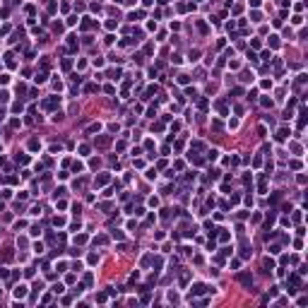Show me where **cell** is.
I'll use <instances>...</instances> for the list:
<instances>
[{
  "mask_svg": "<svg viewBox=\"0 0 308 308\" xmlns=\"http://www.w3.org/2000/svg\"><path fill=\"white\" fill-rule=\"evenodd\" d=\"M60 97H48V99H44L41 101V108H44V111H56V108H60Z\"/></svg>",
  "mask_w": 308,
  "mask_h": 308,
  "instance_id": "cell-1",
  "label": "cell"
},
{
  "mask_svg": "<svg viewBox=\"0 0 308 308\" xmlns=\"http://www.w3.org/2000/svg\"><path fill=\"white\" fill-rule=\"evenodd\" d=\"M111 145V135H99L97 140H94V147H99V149H104Z\"/></svg>",
  "mask_w": 308,
  "mask_h": 308,
  "instance_id": "cell-2",
  "label": "cell"
},
{
  "mask_svg": "<svg viewBox=\"0 0 308 308\" xmlns=\"http://www.w3.org/2000/svg\"><path fill=\"white\" fill-rule=\"evenodd\" d=\"M238 282H241L245 289H250V284H253V275H250V272H241V275H238Z\"/></svg>",
  "mask_w": 308,
  "mask_h": 308,
  "instance_id": "cell-3",
  "label": "cell"
},
{
  "mask_svg": "<svg viewBox=\"0 0 308 308\" xmlns=\"http://www.w3.org/2000/svg\"><path fill=\"white\" fill-rule=\"evenodd\" d=\"M275 140H277V142H286V140H289V130L282 128V130H279V133L275 135Z\"/></svg>",
  "mask_w": 308,
  "mask_h": 308,
  "instance_id": "cell-4",
  "label": "cell"
},
{
  "mask_svg": "<svg viewBox=\"0 0 308 308\" xmlns=\"http://www.w3.org/2000/svg\"><path fill=\"white\" fill-rule=\"evenodd\" d=\"M27 291H29V289H27L24 284H19V286H17V289L12 291V294H15V298H24V296H27Z\"/></svg>",
  "mask_w": 308,
  "mask_h": 308,
  "instance_id": "cell-5",
  "label": "cell"
},
{
  "mask_svg": "<svg viewBox=\"0 0 308 308\" xmlns=\"http://www.w3.org/2000/svg\"><path fill=\"white\" fill-rule=\"evenodd\" d=\"M34 80H36V84H46V80H48V72L41 70V72H36V77H34Z\"/></svg>",
  "mask_w": 308,
  "mask_h": 308,
  "instance_id": "cell-6",
  "label": "cell"
},
{
  "mask_svg": "<svg viewBox=\"0 0 308 308\" xmlns=\"http://www.w3.org/2000/svg\"><path fill=\"white\" fill-rule=\"evenodd\" d=\"M80 27H82V29H92V27H94V22H92V17H82V22H80Z\"/></svg>",
  "mask_w": 308,
  "mask_h": 308,
  "instance_id": "cell-7",
  "label": "cell"
},
{
  "mask_svg": "<svg viewBox=\"0 0 308 308\" xmlns=\"http://www.w3.org/2000/svg\"><path fill=\"white\" fill-rule=\"evenodd\" d=\"M104 183H108V173H99V176H97V181H94V186L99 188V186H104Z\"/></svg>",
  "mask_w": 308,
  "mask_h": 308,
  "instance_id": "cell-8",
  "label": "cell"
},
{
  "mask_svg": "<svg viewBox=\"0 0 308 308\" xmlns=\"http://www.w3.org/2000/svg\"><path fill=\"white\" fill-rule=\"evenodd\" d=\"M29 149H31V152H39V149H41V142H39V140H29Z\"/></svg>",
  "mask_w": 308,
  "mask_h": 308,
  "instance_id": "cell-9",
  "label": "cell"
},
{
  "mask_svg": "<svg viewBox=\"0 0 308 308\" xmlns=\"http://www.w3.org/2000/svg\"><path fill=\"white\" fill-rule=\"evenodd\" d=\"M272 270H275V260L265 258V272H272Z\"/></svg>",
  "mask_w": 308,
  "mask_h": 308,
  "instance_id": "cell-10",
  "label": "cell"
},
{
  "mask_svg": "<svg viewBox=\"0 0 308 308\" xmlns=\"http://www.w3.org/2000/svg\"><path fill=\"white\" fill-rule=\"evenodd\" d=\"M22 111H24L22 101H15V104H12V113H22Z\"/></svg>",
  "mask_w": 308,
  "mask_h": 308,
  "instance_id": "cell-11",
  "label": "cell"
},
{
  "mask_svg": "<svg viewBox=\"0 0 308 308\" xmlns=\"http://www.w3.org/2000/svg\"><path fill=\"white\" fill-rule=\"evenodd\" d=\"M53 226H65V217H53Z\"/></svg>",
  "mask_w": 308,
  "mask_h": 308,
  "instance_id": "cell-12",
  "label": "cell"
},
{
  "mask_svg": "<svg viewBox=\"0 0 308 308\" xmlns=\"http://www.w3.org/2000/svg\"><path fill=\"white\" fill-rule=\"evenodd\" d=\"M217 108H219V113L222 116H226L229 111H226V104H224V101H217Z\"/></svg>",
  "mask_w": 308,
  "mask_h": 308,
  "instance_id": "cell-13",
  "label": "cell"
},
{
  "mask_svg": "<svg viewBox=\"0 0 308 308\" xmlns=\"http://www.w3.org/2000/svg\"><path fill=\"white\" fill-rule=\"evenodd\" d=\"M260 104H262L265 108H272V104H275V101H272V99H267V97H262V99H260Z\"/></svg>",
  "mask_w": 308,
  "mask_h": 308,
  "instance_id": "cell-14",
  "label": "cell"
},
{
  "mask_svg": "<svg viewBox=\"0 0 308 308\" xmlns=\"http://www.w3.org/2000/svg\"><path fill=\"white\" fill-rule=\"evenodd\" d=\"M87 262H89V265H99V255H97V253H92V255L87 258Z\"/></svg>",
  "mask_w": 308,
  "mask_h": 308,
  "instance_id": "cell-15",
  "label": "cell"
},
{
  "mask_svg": "<svg viewBox=\"0 0 308 308\" xmlns=\"http://www.w3.org/2000/svg\"><path fill=\"white\" fill-rule=\"evenodd\" d=\"M75 243H77V245L87 243V236H84V234H77V236H75Z\"/></svg>",
  "mask_w": 308,
  "mask_h": 308,
  "instance_id": "cell-16",
  "label": "cell"
},
{
  "mask_svg": "<svg viewBox=\"0 0 308 308\" xmlns=\"http://www.w3.org/2000/svg\"><path fill=\"white\" fill-rule=\"evenodd\" d=\"M99 130H101V123H94V125L87 128V133H99Z\"/></svg>",
  "mask_w": 308,
  "mask_h": 308,
  "instance_id": "cell-17",
  "label": "cell"
},
{
  "mask_svg": "<svg viewBox=\"0 0 308 308\" xmlns=\"http://www.w3.org/2000/svg\"><path fill=\"white\" fill-rule=\"evenodd\" d=\"M217 156H219V152H217V149H209V152H207V159H209V161H214Z\"/></svg>",
  "mask_w": 308,
  "mask_h": 308,
  "instance_id": "cell-18",
  "label": "cell"
},
{
  "mask_svg": "<svg viewBox=\"0 0 308 308\" xmlns=\"http://www.w3.org/2000/svg\"><path fill=\"white\" fill-rule=\"evenodd\" d=\"M188 279H190V272H183V275H181V286H186Z\"/></svg>",
  "mask_w": 308,
  "mask_h": 308,
  "instance_id": "cell-19",
  "label": "cell"
},
{
  "mask_svg": "<svg viewBox=\"0 0 308 308\" xmlns=\"http://www.w3.org/2000/svg\"><path fill=\"white\" fill-rule=\"evenodd\" d=\"M205 289H207V286H205V284H195V286H193V294H202Z\"/></svg>",
  "mask_w": 308,
  "mask_h": 308,
  "instance_id": "cell-20",
  "label": "cell"
},
{
  "mask_svg": "<svg viewBox=\"0 0 308 308\" xmlns=\"http://www.w3.org/2000/svg\"><path fill=\"white\" fill-rule=\"evenodd\" d=\"M116 27H118V19H108L106 22V29H116Z\"/></svg>",
  "mask_w": 308,
  "mask_h": 308,
  "instance_id": "cell-21",
  "label": "cell"
},
{
  "mask_svg": "<svg viewBox=\"0 0 308 308\" xmlns=\"http://www.w3.org/2000/svg\"><path fill=\"white\" fill-rule=\"evenodd\" d=\"M258 193H260V195H265V193H267V186H265V181H260V186H258Z\"/></svg>",
  "mask_w": 308,
  "mask_h": 308,
  "instance_id": "cell-22",
  "label": "cell"
},
{
  "mask_svg": "<svg viewBox=\"0 0 308 308\" xmlns=\"http://www.w3.org/2000/svg\"><path fill=\"white\" fill-rule=\"evenodd\" d=\"M250 19H253V22H260V19H262V15L255 10V12H250Z\"/></svg>",
  "mask_w": 308,
  "mask_h": 308,
  "instance_id": "cell-23",
  "label": "cell"
},
{
  "mask_svg": "<svg viewBox=\"0 0 308 308\" xmlns=\"http://www.w3.org/2000/svg\"><path fill=\"white\" fill-rule=\"evenodd\" d=\"M97 89H99L97 84H87V87H84V94H92V92H97Z\"/></svg>",
  "mask_w": 308,
  "mask_h": 308,
  "instance_id": "cell-24",
  "label": "cell"
},
{
  "mask_svg": "<svg viewBox=\"0 0 308 308\" xmlns=\"http://www.w3.org/2000/svg\"><path fill=\"white\" fill-rule=\"evenodd\" d=\"M80 154H82V156L89 154V145H80Z\"/></svg>",
  "mask_w": 308,
  "mask_h": 308,
  "instance_id": "cell-25",
  "label": "cell"
},
{
  "mask_svg": "<svg viewBox=\"0 0 308 308\" xmlns=\"http://www.w3.org/2000/svg\"><path fill=\"white\" fill-rule=\"evenodd\" d=\"M108 77H111V80H118V77H120V70H108Z\"/></svg>",
  "mask_w": 308,
  "mask_h": 308,
  "instance_id": "cell-26",
  "label": "cell"
},
{
  "mask_svg": "<svg viewBox=\"0 0 308 308\" xmlns=\"http://www.w3.org/2000/svg\"><path fill=\"white\" fill-rule=\"evenodd\" d=\"M154 116H156V106H149L147 108V118H154Z\"/></svg>",
  "mask_w": 308,
  "mask_h": 308,
  "instance_id": "cell-27",
  "label": "cell"
},
{
  "mask_svg": "<svg viewBox=\"0 0 308 308\" xmlns=\"http://www.w3.org/2000/svg\"><path fill=\"white\" fill-rule=\"evenodd\" d=\"M82 169H84V166H82V161H75V164H72V171H75V173H80Z\"/></svg>",
  "mask_w": 308,
  "mask_h": 308,
  "instance_id": "cell-28",
  "label": "cell"
},
{
  "mask_svg": "<svg viewBox=\"0 0 308 308\" xmlns=\"http://www.w3.org/2000/svg\"><path fill=\"white\" fill-rule=\"evenodd\" d=\"M92 279H94V275H92V272H87V275H84V286H89Z\"/></svg>",
  "mask_w": 308,
  "mask_h": 308,
  "instance_id": "cell-29",
  "label": "cell"
},
{
  "mask_svg": "<svg viewBox=\"0 0 308 308\" xmlns=\"http://www.w3.org/2000/svg\"><path fill=\"white\" fill-rule=\"evenodd\" d=\"M111 236H113V238H123V236H125V234H123L120 229H113V231H111Z\"/></svg>",
  "mask_w": 308,
  "mask_h": 308,
  "instance_id": "cell-30",
  "label": "cell"
},
{
  "mask_svg": "<svg viewBox=\"0 0 308 308\" xmlns=\"http://www.w3.org/2000/svg\"><path fill=\"white\" fill-rule=\"evenodd\" d=\"M169 301H171V303H176V301H178V294H176V291H169Z\"/></svg>",
  "mask_w": 308,
  "mask_h": 308,
  "instance_id": "cell-31",
  "label": "cell"
},
{
  "mask_svg": "<svg viewBox=\"0 0 308 308\" xmlns=\"http://www.w3.org/2000/svg\"><path fill=\"white\" fill-rule=\"evenodd\" d=\"M70 67H72V60L65 58V60H63V70H70Z\"/></svg>",
  "mask_w": 308,
  "mask_h": 308,
  "instance_id": "cell-32",
  "label": "cell"
},
{
  "mask_svg": "<svg viewBox=\"0 0 308 308\" xmlns=\"http://www.w3.org/2000/svg\"><path fill=\"white\" fill-rule=\"evenodd\" d=\"M188 80H190L188 75H178V84H188Z\"/></svg>",
  "mask_w": 308,
  "mask_h": 308,
  "instance_id": "cell-33",
  "label": "cell"
},
{
  "mask_svg": "<svg viewBox=\"0 0 308 308\" xmlns=\"http://www.w3.org/2000/svg\"><path fill=\"white\" fill-rule=\"evenodd\" d=\"M197 106H200V108H202V111H205V108H207V106H209V101H207V99H200V101H197Z\"/></svg>",
  "mask_w": 308,
  "mask_h": 308,
  "instance_id": "cell-34",
  "label": "cell"
},
{
  "mask_svg": "<svg viewBox=\"0 0 308 308\" xmlns=\"http://www.w3.org/2000/svg\"><path fill=\"white\" fill-rule=\"evenodd\" d=\"M106 241H108V238H106V236H97V238H94V243H99V245H104Z\"/></svg>",
  "mask_w": 308,
  "mask_h": 308,
  "instance_id": "cell-35",
  "label": "cell"
},
{
  "mask_svg": "<svg viewBox=\"0 0 308 308\" xmlns=\"http://www.w3.org/2000/svg\"><path fill=\"white\" fill-rule=\"evenodd\" d=\"M0 101H10V92H5V89L0 92Z\"/></svg>",
  "mask_w": 308,
  "mask_h": 308,
  "instance_id": "cell-36",
  "label": "cell"
},
{
  "mask_svg": "<svg viewBox=\"0 0 308 308\" xmlns=\"http://www.w3.org/2000/svg\"><path fill=\"white\" fill-rule=\"evenodd\" d=\"M75 24H77V17L70 15V17H67V27H75Z\"/></svg>",
  "mask_w": 308,
  "mask_h": 308,
  "instance_id": "cell-37",
  "label": "cell"
},
{
  "mask_svg": "<svg viewBox=\"0 0 308 308\" xmlns=\"http://www.w3.org/2000/svg\"><path fill=\"white\" fill-rule=\"evenodd\" d=\"M152 130H156V133H161V130H164V123H152Z\"/></svg>",
  "mask_w": 308,
  "mask_h": 308,
  "instance_id": "cell-38",
  "label": "cell"
},
{
  "mask_svg": "<svg viewBox=\"0 0 308 308\" xmlns=\"http://www.w3.org/2000/svg\"><path fill=\"white\" fill-rule=\"evenodd\" d=\"M29 231H31V236H39V234H41V226H36V224H34Z\"/></svg>",
  "mask_w": 308,
  "mask_h": 308,
  "instance_id": "cell-39",
  "label": "cell"
},
{
  "mask_svg": "<svg viewBox=\"0 0 308 308\" xmlns=\"http://www.w3.org/2000/svg\"><path fill=\"white\" fill-rule=\"evenodd\" d=\"M56 10H58V3H48V15H53Z\"/></svg>",
  "mask_w": 308,
  "mask_h": 308,
  "instance_id": "cell-40",
  "label": "cell"
},
{
  "mask_svg": "<svg viewBox=\"0 0 308 308\" xmlns=\"http://www.w3.org/2000/svg\"><path fill=\"white\" fill-rule=\"evenodd\" d=\"M147 202H149V207H156V205H159V197H149Z\"/></svg>",
  "mask_w": 308,
  "mask_h": 308,
  "instance_id": "cell-41",
  "label": "cell"
},
{
  "mask_svg": "<svg viewBox=\"0 0 308 308\" xmlns=\"http://www.w3.org/2000/svg\"><path fill=\"white\" fill-rule=\"evenodd\" d=\"M145 176H147V178H149V181H152V178H156V171H154V169H149V171H147V173H145Z\"/></svg>",
  "mask_w": 308,
  "mask_h": 308,
  "instance_id": "cell-42",
  "label": "cell"
},
{
  "mask_svg": "<svg viewBox=\"0 0 308 308\" xmlns=\"http://www.w3.org/2000/svg\"><path fill=\"white\" fill-rule=\"evenodd\" d=\"M296 181H298V186H306V176H303V173H298Z\"/></svg>",
  "mask_w": 308,
  "mask_h": 308,
  "instance_id": "cell-43",
  "label": "cell"
},
{
  "mask_svg": "<svg viewBox=\"0 0 308 308\" xmlns=\"http://www.w3.org/2000/svg\"><path fill=\"white\" fill-rule=\"evenodd\" d=\"M34 253H44V243H34Z\"/></svg>",
  "mask_w": 308,
  "mask_h": 308,
  "instance_id": "cell-44",
  "label": "cell"
},
{
  "mask_svg": "<svg viewBox=\"0 0 308 308\" xmlns=\"http://www.w3.org/2000/svg\"><path fill=\"white\" fill-rule=\"evenodd\" d=\"M24 226H27V222H24V219H19V222L15 224V229H17V231H19V229H24Z\"/></svg>",
  "mask_w": 308,
  "mask_h": 308,
  "instance_id": "cell-45",
  "label": "cell"
},
{
  "mask_svg": "<svg viewBox=\"0 0 308 308\" xmlns=\"http://www.w3.org/2000/svg\"><path fill=\"white\" fill-rule=\"evenodd\" d=\"M279 250H282V248H279V245H277V243H275V245H270V253H272V255H277V253H279Z\"/></svg>",
  "mask_w": 308,
  "mask_h": 308,
  "instance_id": "cell-46",
  "label": "cell"
},
{
  "mask_svg": "<svg viewBox=\"0 0 308 308\" xmlns=\"http://www.w3.org/2000/svg\"><path fill=\"white\" fill-rule=\"evenodd\" d=\"M53 291H56V294H63L65 286H63V284H56V286H53Z\"/></svg>",
  "mask_w": 308,
  "mask_h": 308,
  "instance_id": "cell-47",
  "label": "cell"
},
{
  "mask_svg": "<svg viewBox=\"0 0 308 308\" xmlns=\"http://www.w3.org/2000/svg\"><path fill=\"white\" fill-rule=\"evenodd\" d=\"M152 94H156V84H154V87H149V89H147V99H152Z\"/></svg>",
  "mask_w": 308,
  "mask_h": 308,
  "instance_id": "cell-48",
  "label": "cell"
},
{
  "mask_svg": "<svg viewBox=\"0 0 308 308\" xmlns=\"http://www.w3.org/2000/svg\"><path fill=\"white\" fill-rule=\"evenodd\" d=\"M65 193H67V190H65V188H58V190H56V200H58V197H63Z\"/></svg>",
  "mask_w": 308,
  "mask_h": 308,
  "instance_id": "cell-49",
  "label": "cell"
},
{
  "mask_svg": "<svg viewBox=\"0 0 308 308\" xmlns=\"http://www.w3.org/2000/svg\"><path fill=\"white\" fill-rule=\"evenodd\" d=\"M10 82V75H0V84H7Z\"/></svg>",
  "mask_w": 308,
  "mask_h": 308,
  "instance_id": "cell-50",
  "label": "cell"
},
{
  "mask_svg": "<svg viewBox=\"0 0 308 308\" xmlns=\"http://www.w3.org/2000/svg\"><path fill=\"white\" fill-rule=\"evenodd\" d=\"M262 89H272V82L270 80H262Z\"/></svg>",
  "mask_w": 308,
  "mask_h": 308,
  "instance_id": "cell-51",
  "label": "cell"
},
{
  "mask_svg": "<svg viewBox=\"0 0 308 308\" xmlns=\"http://www.w3.org/2000/svg\"><path fill=\"white\" fill-rule=\"evenodd\" d=\"M72 82H75V84H80V82H82V75L75 72V75H72Z\"/></svg>",
  "mask_w": 308,
  "mask_h": 308,
  "instance_id": "cell-52",
  "label": "cell"
},
{
  "mask_svg": "<svg viewBox=\"0 0 308 308\" xmlns=\"http://www.w3.org/2000/svg\"><path fill=\"white\" fill-rule=\"evenodd\" d=\"M231 253H234V248H229V245H226V248H222V255H231Z\"/></svg>",
  "mask_w": 308,
  "mask_h": 308,
  "instance_id": "cell-53",
  "label": "cell"
},
{
  "mask_svg": "<svg viewBox=\"0 0 308 308\" xmlns=\"http://www.w3.org/2000/svg\"><path fill=\"white\" fill-rule=\"evenodd\" d=\"M241 80H243V82H248V80L253 82V75H248V72H243V75H241Z\"/></svg>",
  "mask_w": 308,
  "mask_h": 308,
  "instance_id": "cell-54",
  "label": "cell"
},
{
  "mask_svg": "<svg viewBox=\"0 0 308 308\" xmlns=\"http://www.w3.org/2000/svg\"><path fill=\"white\" fill-rule=\"evenodd\" d=\"M0 195H3V197H12V190H10V188H5V190H3Z\"/></svg>",
  "mask_w": 308,
  "mask_h": 308,
  "instance_id": "cell-55",
  "label": "cell"
},
{
  "mask_svg": "<svg viewBox=\"0 0 308 308\" xmlns=\"http://www.w3.org/2000/svg\"><path fill=\"white\" fill-rule=\"evenodd\" d=\"M270 44L272 46H279V36H270Z\"/></svg>",
  "mask_w": 308,
  "mask_h": 308,
  "instance_id": "cell-56",
  "label": "cell"
},
{
  "mask_svg": "<svg viewBox=\"0 0 308 308\" xmlns=\"http://www.w3.org/2000/svg\"><path fill=\"white\" fill-rule=\"evenodd\" d=\"M229 128H231V130H236V128H238V120H236V118H234V120H229Z\"/></svg>",
  "mask_w": 308,
  "mask_h": 308,
  "instance_id": "cell-57",
  "label": "cell"
},
{
  "mask_svg": "<svg viewBox=\"0 0 308 308\" xmlns=\"http://www.w3.org/2000/svg\"><path fill=\"white\" fill-rule=\"evenodd\" d=\"M0 277H3V279H7V270H5V267H0Z\"/></svg>",
  "mask_w": 308,
  "mask_h": 308,
  "instance_id": "cell-58",
  "label": "cell"
},
{
  "mask_svg": "<svg viewBox=\"0 0 308 308\" xmlns=\"http://www.w3.org/2000/svg\"><path fill=\"white\" fill-rule=\"evenodd\" d=\"M125 5H137V0H123Z\"/></svg>",
  "mask_w": 308,
  "mask_h": 308,
  "instance_id": "cell-59",
  "label": "cell"
},
{
  "mask_svg": "<svg viewBox=\"0 0 308 308\" xmlns=\"http://www.w3.org/2000/svg\"><path fill=\"white\" fill-rule=\"evenodd\" d=\"M142 3H145V5H152V3H154V0H142Z\"/></svg>",
  "mask_w": 308,
  "mask_h": 308,
  "instance_id": "cell-60",
  "label": "cell"
},
{
  "mask_svg": "<svg viewBox=\"0 0 308 308\" xmlns=\"http://www.w3.org/2000/svg\"><path fill=\"white\" fill-rule=\"evenodd\" d=\"M3 209H5V202H3V200H0V212H3Z\"/></svg>",
  "mask_w": 308,
  "mask_h": 308,
  "instance_id": "cell-61",
  "label": "cell"
},
{
  "mask_svg": "<svg viewBox=\"0 0 308 308\" xmlns=\"http://www.w3.org/2000/svg\"><path fill=\"white\" fill-rule=\"evenodd\" d=\"M0 152H3V145H0Z\"/></svg>",
  "mask_w": 308,
  "mask_h": 308,
  "instance_id": "cell-62",
  "label": "cell"
},
{
  "mask_svg": "<svg viewBox=\"0 0 308 308\" xmlns=\"http://www.w3.org/2000/svg\"><path fill=\"white\" fill-rule=\"evenodd\" d=\"M197 3H200V0H197Z\"/></svg>",
  "mask_w": 308,
  "mask_h": 308,
  "instance_id": "cell-63",
  "label": "cell"
}]
</instances>
